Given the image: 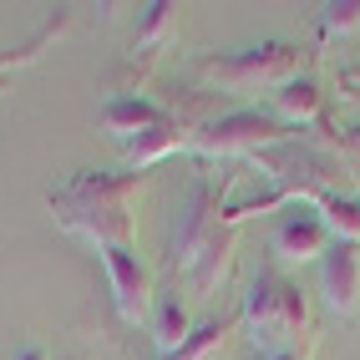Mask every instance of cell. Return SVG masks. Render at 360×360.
<instances>
[{"label": "cell", "mask_w": 360, "mask_h": 360, "mask_svg": "<svg viewBox=\"0 0 360 360\" xmlns=\"http://www.w3.org/2000/svg\"><path fill=\"white\" fill-rule=\"evenodd\" d=\"M132 188H137V173H122V178H91L86 173L66 193H56L51 208L71 233L91 238L97 249H112V244H127V233H132V219H127Z\"/></svg>", "instance_id": "1"}, {"label": "cell", "mask_w": 360, "mask_h": 360, "mask_svg": "<svg viewBox=\"0 0 360 360\" xmlns=\"http://www.w3.org/2000/svg\"><path fill=\"white\" fill-rule=\"evenodd\" d=\"M244 320L254 330V345L279 355L304 330V295L279 274H259L249 284V295H244Z\"/></svg>", "instance_id": "2"}, {"label": "cell", "mask_w": 360, "mask_h": 360, "mask_svg": "<svg viewBox=\"0 0 360 360\" xmlns=\"http://www.w3.org/2000/svg\"><path fill=\"white\" fill-rule=\"evenodd\" d=\"M178 259H183V269L193 274L198 290H213V279L229 269V229H224L219 213L208 208L203 193H193V203H188V213H183Z\"/></svg>", "instance_id": "3"}, {"label": "cell", "mask_w": 360, "mask_h": 360, "mask_svg": "<svg viewBox=\"0 0 360 360\" xmlns=\"http://www.w3.org/2000/svg\"><path fill=\"white\" fill-rule=\"evenodd\" d=\"M300 71V51L290 46H259V51H233L203 61V77L224 82L229 91H254V86H284Z\"/></svg>", "instance_id": "4"}, {"label": "cell", "mask_w": 360, "mask_h": 360, "mask_svg": "<svg viewBox=\"0 0 360 360\" xmlns=\"http://www.w3.org/2000/svg\"><path fill=\"white\" fill-rule=\"evenodd\" d=\"M284 137V127L264 112H233V117H219L208 122L203 132H193V148L208 153V158H229V153H259V148H274Z\"/></svg>", "instance_id": "5"}, {"label": "cell", "mask_w": 360, "mask_h": 360, "mask_svg": "<svg viewBox=\"0 0 360 360\" xmlns=\"http://www.w3.org/2000/svg\"><path fill=\"white\" fill-rule=\"evenodd\" d=\"M102 264H107V279H112V300H117V315L127 325H142L153 315V284H148V269L137 264L132 244H112V249H97Z\"/></svg>", "instance_id": "6"}, {"label": "cell", "mask_w": 360, "mask_h": 360, "mask_svg": "<svg viewBox=\"0 0 360 360\" xmlns=\"http://www.w3.org/2000/svg\"><path fill=\"white\" fill-rule=\"evenodd\" d=\"M325 238H330L325 213H315L309 203H290V208L279 213V224H274V254L290 259V264H300V259L325 254V249H330Z\"/></svg>", "instance_id": "7"}, {"label": "cell", "mask_w": 360, "mask_h": 360, "mask_svg": "<svg viewBox=\"0 0 360 360\" xmlns=\"http://www.w3.org/2000/svg\"><path fill=\"white\" fill-rule=\"evenodd\" d=\"M320 284H325L330 309L350 315V309L360 304V249L355 244H330L325 264H320Z\"/></svg>", "instance_id": "8"}, {"label": "cell", "mask_w": 360, "mask_h": 360, "mask_svg": "<svg viewBox=\"0 0 360 360\" xmlns=\"http://www.w3.org/2000/svg\"><path fill=\"white\" fill-rule=\"evenodd\" d=\"M158 122V107H148L142 97H107V107H102V127L112 132V137H142Z\"/></svg>", "instance_id": "9"}, {"label": "cell", "mask_w": 360, "mask_h": 360, "mask_svg": "<svg viewBox=\"0 0 360 360\" xmlns=\"http://www.w3.org/2000/svg\"><path fill=\"white\" fill-rule=\"evenodd\" d=\"M153 335H158V350H162V355H173V350L188 340V315H183V304H178L173 295L153 300Z\"/></svg>", "instance_id": "10"}, {"label": "cell", "mask_w": 360, "mask_h": 360, "mask_svg": "<svg viewBox=\"0 0 360 360\" xmlns=\"http://www.w3.org/2000/svg\"><path fill=\"white\" fill-rule=\"evenodd\" d=\"M229 325H233V320H208V325H198V330H188V340H183L173 355H162V360H213V355H219V345H224V335H229Z\"/></svg>", "instance_id": "11"}, {"label": "cell", "mask_w": 360, "mask_h": 360, "mask_svg": "<svg viewBox=\"0 0 360 360\" xmlns=\"http://www.w3.org/2000/svg\"><path fill=\"white\" fill-rule=\"evenodd\" d=\"M167 148H178V127H173V122H162V117H158V122H153V127H148V132H142V137L132 142V148H127V158H132V167H142V162L162 158Z\"/></svg>", "instance_id": "12"}, {"label": "cell", "mask_w": 360, "mask_h": 360, "mask_svg": "<svg viewBox=\"0 0 360 360\" xmlns=\"http://www.w3.org/2000/svg\"><path fill=\"white\" fill-rule=\"evenodd\" d=\"M274 107H279L284 117H315L320 86H315V82H284V86L274 91Z\"/></svg>", "instance_id": "13"}, {"label": "cell", "mask_w": 360, "mask_h": 360, "mask_svg": "<svg viewBox=\"0 0 360 360\" xmlns=\"http://www.w3.org/2000/svg\"><path fill=\"white\" fill-rule=\"evenodd\" d=\"M325 229L340 233V244H355L360 238V203L355 198H330L325 203Z\"/></svg>", "instance_id": "14"}, {"label": "cell", "mask_w": 360, "mask_h": 360, "mask_svg": "<svg viewBox=\"0 0 360 360\" xmlns=\"http://www.w3.org/2000/svg\"><path fill=\"white\" fill-rule=\"evenodd\" d=\"M330 31H355L360 26V0H345V6H330Z\"/></svg>", "instance_id": "15"}, {"label": "cell", "mask_w": 360, "mask_h": 360, "mask_svg": "<svg viewBox=\"0 0 360 360\" xmlns=\"http://www.w3.org/2000/svg\"><path fill=\"white\" fill-rule=\"evenodd\" d=\"M20 360H46V350H41V345H26V355H20Z\"/></svg>", "instance_id": "16"}, {"label": "cell", "mask_w": 360, "mask_h": 360, "mask_svg": "<svg viewBox=\"0 0 360 360\" xmlns=\"http://www.w3.org/2000/svg\"><path fill=\"white\" fill-rule=\"evenodd\" d=\"M269 360H300V355H295V350H279V355H269Z\"/></svg>", "instance_id": "17"}]
</instances>
